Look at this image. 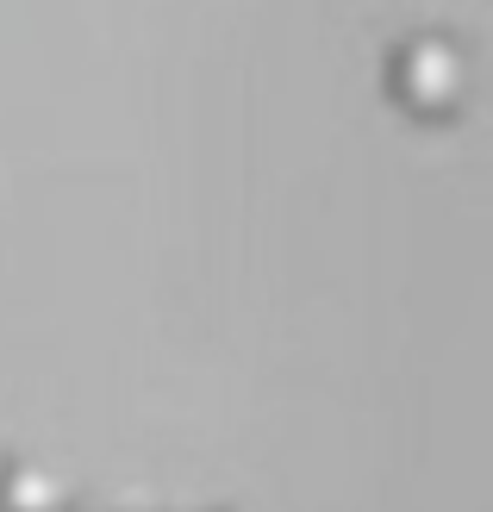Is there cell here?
Here are the masks:
<instances>
[{"label": "cell", "instance_id": "cell-1", "mask_svg": "<svg viewBox=\"0 0 493 512\" xmlns=\"http://www.w3.org/2000/svg\"><path fill=\"white\" fill-rule=\"evenodd\" d=\"M462 82H469V69H462V50L450 38H412L394 57V94L406 107H419V113L456 107Z\"/></svg>", "mask_w": 493, "mask_h": 512}, {"label": "cell", "instance_id": "cell-2", "mask_svg": "<svg viewBox=\"0 0 493 512\" xmlns=\"http://www.w3.org/2000/svg\"><path fill=\"white\" fill-rule=\"evenodd\" d=\"M0 506L7 512H63L69 494H63V481L50 469H13L0 481Z\"/></svg>", "mask_w": 493, "mask_h": 512}]
</instances>
